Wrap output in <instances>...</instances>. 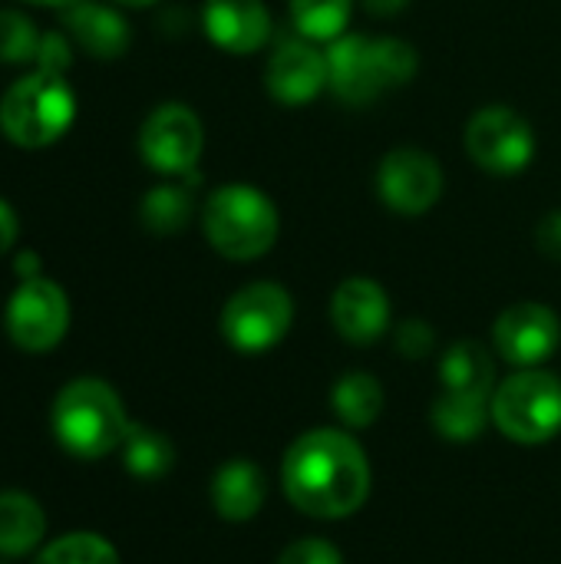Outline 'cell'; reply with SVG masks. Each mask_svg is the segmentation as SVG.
I'll return each mask as SVG.
<instances>
[{
	"label": "cell",
	"mask_w": 561,
	"mask_h": 564,
	"mask_svg": "<svg viewBox=\"0 0 561 564\" xmlns=\"http://www.w3.org/2000/svg\"><path fill=\"white\" fill-rule=\"evenodd\" d=\"M281 486L288 502L311 519L354 516L374 486L370 459L347 430H308L281 459Z\"/></svg>",
	"instance_id": "obj_1"
},
{
	"label": "cell",
	"mask_w": 561,
	"mask_h": 564,
	"mask_svg": "<svg viewBox=\"0 0 561 564\" xmlns=\"http://www.w3.org/2000/svg\"><path fill=\"white\" fill-rule=\"evenodd\" d=\"M53 436L76 459H103L122 449L129 436V416L122 397L96 377L69 380L53 400Z\"/></svg>",
	"instance_id": "obj_2"
},
{
	"label": "cell",
	"mask_w": 561,
	"mask_h": 564,
	"mask_svg": "<svg viewBox=\"0 0 561 564\" xmlns=\"http://www.w3.org/2000/svg\"><path fill=\"white\" fill-rule=\"evenodd\" d=\"M417 50L397 36H337L327 50V86L347 106H367L417 76Z\"/></svg>",
	"instance_id": "obj_3"
},
{
	"label": "cell",
	"mask_w": 561,
	"mask_h": 564,
	"mask_svg": "<svg viewBox=\"0 0 561 564\" xmlns=\"http://www.w3.org/2000/svg\"><path fill=\"white\" fill-rule=\"evenodd\" d=\"M202 228L208 245L228 261H255L268 254L278 241V208L274 202L245 182H228L215 188L202 212Z\"/></svg>",
	"instance_id": "obj_4"
},
{
	"label": "cell",
	"mask_w": 561,
	"mask_h": 564,
	"mask_svg": "<svg viewBox=\"0 0 561 564\" xmlns=\"http://www.w3.org/2000/svg\"><path fill=\"white\" fill-rule=\"evenodd\" d=\"M76 96L63 76L33 69L0 99V129L20 149H43L73 126Z\"/></svg>",
	"instance_id": "obj_5"
},
{
	"label": "cell",
	"mask_w": 561,
	"mask_h": 564,
	"mask_svg": "<svg viewBox=\"0 0 561 564\" xmlns=\"http://www.w3.org/2000/svg\"><path fill=\"white\" fill-rule=\"evenodd\" d=\"M493 423L522 446L555 440L561 433V380L539 367L506 377L493 393Z\"/></svg>",
	"instance_id": "obj_6"
},
{
	"label": "cell",
	"mask_w": 561,
	"mask_h": 564,
	"mask_svg": "<svg viewBox=\"0 0 561 564\" xmlns=\"http://www.w3.org/2000/svg\"><path fill=\"white\" fill-rule=\"evenodd\" d=\"M294 324V301L274 281L245 284L222 307V337L238 354H265L278 347Z\"/></svg>",
	"instance_id": "obj_7"
},
{
	"label": "cell",
	"mask_w": 561,
	"mask_h": 564,
	"mask_svg": "<svg viewBox=\"0 0 561 564\" xmlns=\"http://www.w3.org/2000/svg\"><path fill=\"white\" fill-rule=\"evenodd\" d=\"M7 337L26 354L53 350L69 330V301L63 288L50 278L20 281V288L7 301Z\"/></svg>",
	"instance_id": "obj_8"
},
{
	"label": "cell",
	"mask_w": 561,
	"mask_h": 564,
	"mask_svg": "<svg viewBox=\"0 0 561 564\" xmlns=\"http://www.w3.org/2000/svg\"><path fill=\"white\" fill-rule=\"evenodd\" d=\"M466 152L493 175H516L536 155V132L516 109L486 106L466 126Z\"/></svg>",
	"instance_id": "obj_9"
},
{
	"label": "cell",
	"mask_w": 561,
	"mask_h": 564,
	"mask_svg": "<svg viewBox=\"0 0 561 564\" xmlns=\"http://www.w3.org/2000/svg\"><path fill=\"white\" fill-rule=\"evenodd\" d=\"M205 145L198 116L185 102L155 106L139 129V152L149 169L162 175H185L195 169Z\"/></svg>",
	"instance_id": "obj_10"
},
{
	"label": "cell",
	"mask_w": 561,
	"mask_h": 564,
	"mask_svg": "<svg viewBox=\"0 0 561 564\" xmlns=\"http://www.w3.org/2000/svg\"><path fill=\"white\" fill-rule=\"evenodd\" d=\"M377 192L397 215H423L443 195V169L423 149H393L377 165Z\"/></svg>",
	"instance_id": "obj_11"
},
{
	"label": "cell",
	"mask_w": 561,
	"mask_h": 564,
	"mask_svg": "<svg viewBox=\"0 0 561 564\" xmlns=\"http://www.w3.org/2000/svg\"><path fill=\"white\" fill-rule=\"evenodd\" d=\"M493 340H496V354L506 364H513L519 370L539 367L559 350V314L546 304H536V301L513 304L496 317Z\"/></svg>",
	"instance_id": "obj_12"
},
{
	"label": "cell",
	"mask_w": 561,
	"mask_h": 564,
	"mask_svg": "<svg viewBox=\"0 0 561 564\" xmlns=\"http://www.w3.org/2000/svg\"><path fill=\"white\" fill-rule=\"evenodd\" d=\"M331 321L347 344L367 347L390 327V297L374 278H347L331 297Z\"/></svg>",
	"instance_id": "obj_13"
},
{
	"label": "cell",
	"mask_w": 561,
	"mask_h": 564,
	"mask_svg": "<svg viewBox=\"0 0 561 564\" xmlns=\"http://www.w3.org/2000/svg\"><path fill=\"white\" fill-rule=\"evenodd\" d=\"M268 93L284 106H304L327 86V53L308 40H284L265 69Z\"/></svg>",
	"instance_id": "obj_14"
},
{
	"label": "cell",
	"mask_w": 561,
	"mask_h": 564,
	"mask_svg": "<svg viewBox=\"0 0 561 564\" xmlns=\"http://www.w3.org/2000/svg\"><path fill=\"white\" fill-rule=\"evenodd\" d=\"M205 33L225 53H258L271 36V13L261 0H208L202 10Z\"/></svg>",
	"instance_id": "obj_15"
},
{
	"label": "cell",
	"mask_w": 561,
	"mask_h": 564,
	"mask_svg": "<svg viewBox=\"0 0 561 564\" xmlns=\"http://www.w3.org/2000/svg\"><path fill=\"white\" fill-rule=\"evenodd\" d=\"M268 499V479L251 459H228L212 476V506L225 522H251Z\"/></svg>",
	"instance_id": "obj_16"
},
{
	"label": "cell",
	"mask_w": 561,
	"mask_h": 564,
	"mask_svg": "<svg viewBox=\"0 0 561 564\" xmlns=\"http://www.w3.org/2000/svg\"><path fill=\"white\" fill-rule=\"evenodd\" d=\"M63 23L76 40V46L96 59H116L129 50V23L112 7L76 0L73 7H66Z\"/></svg>",
	"instance_id": "obj_17"
},
{
	"label": "cell",
	"mask_w": 561,
	"mask_h": 564,
	"mask_svg": "<svg viewBox=\"0 0 561 564\" xmlns=\"http://www.w3.org/2000/svg\"><path fill=\"white\" fill-rule=\"evenodd\" d=\"M46 535V512L43 506L17 489L0 492V555L20 558L30 555Z\"/></svg>",
	"instance_id": "obj_18"
},
{
	"label": "cell",
	"mask_w": 561,
	"mask_h": 564,
	"mask_svg": "<svg viewBox=\"0 0 561 564\" xmlns=\"http://www.w3.org/2000/svg\"><path fill=\"white\" fill-rule=\"evenodd\" d=\"M440 380L443 390L453 393H476V397H489L496 393V360L493 354L476 344V340H460L453 344L443 360H440Z\"/></svg>",
	"instance_id": "obj_19"
},
{
	"label": "cell",
	"mask_w": 561,
	"mask_h": 564,
	"mask_svg": "<svg viewBox=\"0 0 561 564\" xmlns=\"http://www.w3.org/2000/svg\"><path fill=\"white\" fill-rule=\"evenodd\" d=\"M493 420V400L476 393H453L443 390L430 410L433 430L450 443H473L483 436L486 423Z\"/></svg>",
	"instance_id": "obj_20"
},
{
	"label": "cell",
	"mask_w": 561,
	"mask_h": 564,
	"mask_svg": "<svg viewBox=\"0 0 561 564\" xmlns=\"http://www.w3.org/2000/svg\"><path fill=\"white\" fill-rule=\"evenodd\" d=\"M331 406H334V413H337V420L344 426L367 430L384 413V387H380V380L374 373H364V370L344 373L334 383Z\"/></svg>",
	"instance_id": "obj_21"
},
{
	"label": "cell",
	"mask_w": 561,
	"mask_h": 564,
	"mask_svg": "<svg viewBox=\"0 0 561 564\" xmlns=\"http://www.w3.org/2000/svg\"><path fill=\"white\" fill-rule=\"evenodd\" d=\"M122 463L136 479H162L175 466V446L165 433L132 423L122 443Z\"/></svg>",
	"instance_id": "obj_22"
},
{
	"label": "cell",
	"mask_w": 561,
	"mask_h": 564,
	"mask_svg": "<svg viewBox=\"0 0 561 564\" xmlns=\"http://www.w3.org/2000/svg\"><path fill=\"white\" fill-rule=\"evenodd\" d=\"M139 218L152 235H179L192 218V192L185 185H155L145 192Z\"/></svg>",
	"instance_id": "obj_23"
},
{
	"label": "cell",
	"mask_w": 561,
	"mask_h": 564,
	"mask_svg": "<svg viewBox=\"0 0 561 564\" xmlns=\"http://www.w3.org/2000/svg\"><path fill=\"white\" fill-rule=\"evenodd\" d=\"M354 0H291V20L308 40L334 43L344 36Z\"/></svg>",
	"instance_id": "obj_24"
},
{
	"label": "cell",
	"mask_w": 561,
	"mask_h": 564,
	"mask_svg": "<svg viewBox=\"0 0 561 564\" xmlns=\"http://www.w3.org/2000/svg\"><path fill=\"white\" fill-rule=\"evenodd\" d=\"M33 564H119V555L103 535L73 532L50 542Z\"/></svg>",
	"instance_id": "obj_25"
},
{
	"label": "cell",
	"mask_w": 561,
	"mask_h": 564,
	"mask_svg": "<svg viewBox=\"0 0 561 564\" xmlns=\"http://www.w3.org/2000/svg\"><path fill=\"white\" fill-rule=\"evenodd\" d=\"M40 33L17 10H0V63H33Z\"/></svg>",
	"instance_id": "obj_26"
},
{
	"label": "cell",
	"mask_w": 561,
	"mask_h": 564,
	"mask_svg": "<svg viewBox=\"0 0 561 564\" xmlns=\"http://www.w3.org/2000/svg\"><path fill=\"white\" fill-rule=\"evenodd\" d=\"M278 564H344V555H341V549L331 545L327 539L308 535V539L291 542V545L281 552Z\"/></svg>",
	"instance_id": "obj_27"
},
{
	"label": "cell",
	"mask_w": 561,
	"mask_h": 564,
	"mask_svg": "<svg viewBox=\"0 0 561 564\" xmlns=\"http://www.w3.org/2000/svg\"><path fill=\"white\" fill-rule=\"evenodd\" d=\"M433 344H436V334H433V327H430L427 321H420V317H410V321H403V324L397 327V350H400L407 360L427 357V354L433 350Z\"/></svg>",
	"instance_id": "obj_28"
},
{
	"label": "cell",
	"mask_w": 561,
	"mask_h": 564,
	"mask_svg": "<svg viewBox=\"0 0 561 564\" xmlns=\"http://www.w3.org/2000/svg\"><path fill=\"white\" fill-rule=\"evenodd\" d=\"M33 63H36V69H43V73H56V76H63L66 69H69V63H73V53H69V43H66V36L63 33H43L40 36V46H36V56H33Z\"/></svg>",
	"instance_id": "obj_29"
},
{
	"label": "cell",
	"mask_w": 561,
	"mask_h": 564,
	"mask_svg": "<svg viewBox=\"0 0 561 564\" xmlns=\"http://www.w3.org/2000/svg\"><path fill=\"white\" fill-rule=\"evenodd\" d=\"M536 245L549 261H561V208L549 212L536 228Z\"/></svg>",
	"instance_id": "obj_30"
},
{
	"label": "cell",
	"mask_w": 561,
	"mask_h": 564,
	"mask_svg": "<svg viewBox=\"0 0 561 564\" xmlns=\"http://www.w3.org/2000/svg\"><path fill=\"white\" fill-rule=\"evenodd\" d=\"M17 231H20V221H17V215H13V208L0 198V258L13 248Z\"/></svg>",
	"instance_id": "obj_31"
},
{
	"label": "cell",
	"mask_w": 561,
	"mask_h": 564,
	"mask_svg": "<svg viewBox=\"0 0 561 564\" xmlns=\"http://www.w3.org/2000/svg\"><path fill=\"white\" fill-rule=\"evenodd\" d=\"M407 7H410V0H364V10L374 17H393Z\"/></svg>",
	"instance_id": "obj_32"
},
{
	"label": "cell",
	"mask_w": 561,
	"mask_h": 564,
	"mask_svg": "<svg viewBox=\"0 0 561 564\" xmlns=\"http://www.w3.org/2000/svg\"><path fill=\"white\" fill-rule=\"evenodd\" d=\"M36 264H40V258H36L33 251H20L17 261H13V271H17L23 281H30V278H40V268H36Z\"/></svg>",
	"instance_id": "obj_33"
},
{
	"label": "cell",
	"mask_w": 561,
	"mask_h": 564,
	"mask_svg": "<svg viewBox=\"0 0 561 564\" xmlns=\"http://www.w3.org/2000/svg\"><path fill=\"white\" fill-rule=\"evenodd\" d=\"M26 3H40V7H63V10H66V7H73L76 0H26Z\"/></svg>",
	"instance_id": "obj_34"
},
{
	"label": "cell",
	"mask_w": 561,
	"mask_h": 564,
	"mask_svg": "<svg viewBox=\"0 0 561 564\" xmlns=\"http://www.w3.org/2000/svg\"><path fill=\"white\" fill-rule=\"evenodd\" d=\"M116 3H122V7H152L159 0H116Z\"/></svg>",
	"instance_id": "obj_35"
}]
</instances>
